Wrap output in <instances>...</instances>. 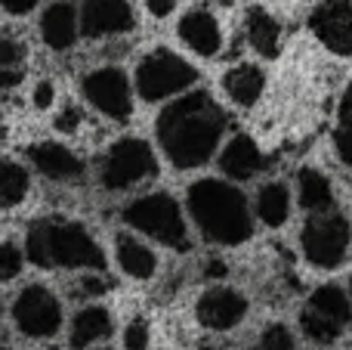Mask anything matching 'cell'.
<instances>
[{
  "mask_svg": "<svg viewBox=\"0 0 352 350\" xmlns=\"http://www.w3.org/2000/svg\"><path fill=\"white\" fill-rule=\"evenodd\" d=\"M229 127V115L207 90H188L186 96L164 105L155 121L161 155L176 171L204 167L226 146L223 134Z\"/></svg>",
  "mask_w": 352,
  "mask_h": 350,
  "instance_id": "1",
  "label": "cell"
},
{
  "mask_svg": "<svg viewBox=\"0 0 352 350\" xmlns=\"http://www.w3.org/2000/svg\"><path fill=\"white\" fill-rule=\"evenodd\" d=\"M186 214L210 245L238 248L254 236V208L238 183L201 177L186 189Z\"/></svg>",
  "mask_w": 352,
  "mask_h": 350,
  "instance_id": "2",
  "label": "cell"
},
{
  "mask_svg": "<svg viewBox=\"0 0 352 350\" xmlns=\"http://www.w3.org/2000/svg\"><path fill=\"white\" fill-rule=\"evenodd\" d=\"M25 254L37 270L105 273V251L96 236L72 217H37L25 233Z\"/></svg>",
  "mask_w": 352,
  "mask_h": 350,
  "instance_id": "3",
  "label": "cell"
},
{
  "mask_svg": "<svg viewBox=\"0 0 352 350\" xmlns=\"http://www.w3.org/2000/svg\"><path fill=\"white\" fill-rule=\"evenodd\" d=\"M121 220L127 223L133 233L142 239H152L158 245L170 248V251L186 254L192 248V236H188V214L170 192H146L136 196L121 208Z\"/></svg>",
  "mask_w": 352,
  "mask_h": 350,
  "instance_id": "4",
  "label": "cell"
},
{
  "mask_svg": "<svg viewBox=\"0 0 352 350\" xmlns=\"http://www.w3.org/2000/svg\"><path fill=\"white\" fill-rule=\"evenodd\" d=\"M133 84L140 99L146 103H164V99H179L198 84V68L179 53L167 47L148 50L133 72Z\"/></svg>",
  "mask_w": 352,
  "mask_h": 350,
  "instance_id": "5",
  "label": "cell"
},
{
  "mask_svg": "<svg viewBox=\"0 0 352 350\" xmlns=\"http://www.w3.org/2000/svg\"><path fill=\"white\" fill-rule=\"evenodd\" d=\"M158 155L142 136H121L99 161V183L109 192H127L158 177Z\"/></svg>",
  "mask_w": 352,
  "mask_h": 350,
  "instance_id": "6",
  "label": "cell"
},
{
  "mask_svg": "<svg viewBox=\"0 0 352 350\" xmlns=\"http://www.w3.org/2000/svg\"><path fill=\"white\" fill-rule=\"evenodd\" d=\"M352 248V223L340 211H324V214H309L300 229V251L306 264L316 270H337L346 264Z\"/></svg>",
  "mask_w": 352,
  "mask_h": 350,
  "instance_id": "7",
  "label": "cell"
},
{
  "mask_svg": "<svg viewBox=\"0 0 352 350\" xmlns=\"http://www.w3.org/2000/svg\"><path fill=\"white\" fill-rule=\"evenodd\" d=\"M10 320L22 338L31 341H53L65 326V310L62 301L50 285L28 282L16 291L10 304Z\"/></svg>",
  "mask_w": 352,
  "mask_h": 350,
  "instance_id": "8",
  "label": "cell"
},
{
  "mask_svg": "<svg viewBox=\"0 0 352 350\" xmlns=\"http://www.w3.org/2000/svg\"><path fill=\"white\" fill-rule=\"evenodd\" d=\"M80 93L84 99L111 121H127L133 115V90L130 78L118 65H99L80 78Z\"/></svg>",
  "mask_w": 352,
  "mask_h": 350,
  "instance_id": "9",
  "label": "cell"
},
{
  "mask_svg": "<svg viewBox=\"0 0 352 350\" xmlns=\"http://www.w3.org/2000/svg\"><path fill=\"white\" fill-rule=\"evenodd\" d=\"M250 313V301L244 291L232 289V285H210L204 295L195 301V320L207 332L226 335L232 329H238Z\"/></svg>",
  "mask_w": 352,
  "mask_h": 350,
  "instance_id": "10",
  "label": "cell"
},
{
  "mask_svg": "<svg viewBox=\"0 0 352 350\" xmlns=\"http://www.w3.org/2000/svg\"><path fill=\"white\" fill-rule=\"evenodd\" d=\"M309 31L337 56H352V0H318L309 12Z\"/></svg>",
  "mask_w": 352,
  "mask_h": 350,
  "instance_id": "11",
  "label": "cell"
},
{
  "mask_svg": "<svg viewBox=\"0 0 352 350\" xmlns=\"http://www.w3.org/2000/svg\"><path fill=\"white\" fill-rule=\"evenodd\" d=\"M28 155L31 167L41 174L43 180L50 183H80L87 177V165L74 149H68L65 143H56V140H41V143H31L25 149Z\"/></svg>",
  "mask_w": 352,
  "mask_h": 350,
  "instance_id": "12",
  "label": "cell"
},
{
  "mask_svg": "<svg viewBox=\"0 0 352 350\" xmlns=\"http://www.w3.org/2000/svg\"><path fill=\"white\" fill-rule=\"evenodd\" d=\"M136 16L127 0H80V34L99 41L133 31Z\"/></svg>",
  "mask_w": 352,
  "mask_h": 350,
  "instance_id": "13",
  "label": "cell"
},
{
  "mask_svg": "<svg viewBox=\"0 0 352 350\" xmlns=\"http://www.w3.org/2000/svg\"><path fill=\"white\" fill-rule=\"evenodd\" d=\"M217 165H219V174L232 183H248V180H256L266 167V155L263 149L256 146L254 136L248 134H235L226 140V146L219 149L217 155Z\"/></svg>",
  "mask_w": 352,
  "mask_h": 350,
  "instance_id": "14",
  "label": "cell"
},
{
  "mask_svg": "<svg viewBox=\"0 0 352 350\" xmlns=\"http://www.w3.org/2000/svg\"><path fill=\"white\" fill-rule=\"evenodd\" d=\"M111 248H115V264L124 276L136 279V282L155 279V273H158V254H155V248L140 233L121 229V233H115Z\"/></svg>",
  "mask_w": 352,
  "mask_h": 350,
  "instance_id": "15",
  "label": "cell"
},
{
  "mask_svg": "<svg viewBox=\"0 0 352 350\" xmlns=\"http://www.w3.org/2000/svg\"><path fill=\"white\" fill-rule=\"evenodd\" d=\"M115 332V316L102 304H87L68 322V347L72 350H96Z\"/></svg>",
  "mask_w": 352,
  "mask_h": 350,
  "instance_id": "16",
  "label": "cell"
},
{
  "mask_svg": "<svg viewBox=\"0 0 352 350\" xmlns=\"http://www.w3.org/2000/svg\"><path fill=\"white\" fill-rule=\"evenodd\" d=\"M176 31H179V41L186 43L192 53L204 56V59H213V56L223 50V28H219L217 16H213L210 10H204V6L188 10L186 16L179 19Z\"/></svg>",
  "mask_w": 352,
  "mask_h": 350,
  "instance_id": "17",
  "label": "cell"
},
{
  "mask_svg": "<svg viewBox=\"0 0 352 350\" xmlns=\"http://www.w3.org/2000/svg\"><path fill=\"white\" fill-rule=\"evenodd\" d=\"M80 34V12L74 10L72 0H56L41 16V37L50 50H68L74 47Z\"/></svg>",
  "mask_w": 352,
  "mask_h": 350,
  "instance_id": "18",
  "label": "cell"
},
{
  "mask_svg": "<svg viewBox=\"0 0 352 350\" xmlns=\"http://www.w3.org/2000/svg\"><path fill=\"white\" fill-rule=\"evenodd\" d=\"M291 211H294V196H291V186H287L285 180H266V183L256 189L254 214L263 227L281 229L287 220H291Z\"/></svg>",
  "mask_w": 352,
  "mask_h": 350,
  "instance_id": "19",
  "label": "cell"
},
{
  "mask_svg": "<svg viewBox=\"0 0 352 350\" xmlns=\"http://www.w3.org/2000/svg\"><path fill=\"white\" fill-rule=\"evenodd\" d=\"M223 90L229 96V103L250 109V105L260 103L263 90H266V74L254 62H238L223 74Z\"/></svg>",
  "mask_w": 352,
  "mask_h": 350,
  "instance_id": "20",
  "label": "cell"
},
{
  "mask_svg": "<svg viewBox=\"0 0 352 350\" xmlns=\"http://www.w3.org/2000/svg\"><path fill=\"white\" fill-rule=\"evenodd\" d=\"M244 34L248 43L266 59H275L281 53V22L266 10V6H250L244 12Z\"/></svg>",
  "mask_w": 352,
  "mask_h": 350,
  "instance_id": "21",
  "label": "cell"
},
{
  "mask_svg": "<svg viewBox=\"0 0 352 350\" xmlns=\"http://www.w3.org/2000/svg\"><path fill=\"white\" fill-rule=\"evenodd\" d=\"M297 202L300 208L309 214H324V211H334V183L324 171L318 167H300L297 171Z\"/></svg>",
  "mask_w": 352,
  "mask_h": 350,
  "instance_id": "22",
  "label": "cell"
},
{
  "mask_svg": "<svg viewBox=\"0 0 352 350\" xmlns=\"http://www.w3.org/2000/svg\"><path fill=\"white\" fill-rule=\"evenodd\" d=\"M306 307L322 313L324 320L337 322L340 329H352V301H349V291L337 282H324L318 289H312V295L306 298Z\"/></svg>",
  "mask_w": 352,
  "mask_h": 350,
  "instance_id": "23",
  "label": "cell"
},
{
  "mask_svg": "<svg viewBox=\"0 0 352 350\" xmlns=\"http://www.w3.org/2000/svg\"><path fill=\"white\" fill-rule=\"evenodd\" d=\"M28 189H31L28 167L16 158H3V167H0V202H3V208L12 211L16 205H22L28 198Z\"/></svg>",
  "mask_w": 352,
  "mask_h": 350,
  "instance_id": "24",
  "label": "cell"
},
{
  "mask_svg": "<svg viewBox=\"0 0 352 350\" xmlns=\"http://www.w3.org/2000/svg\"><path fill=\"white\" fill-rule=\"evenodd\" d=\"M25 78V43L16 34L3 31L0 37V84L3 90H12Z\"/></svg>",
  "mask_w": 352,
  "mask_h": 350,
  "instance_id": "25",
  "label": "cell"
},
{
  "mask_svg": "<svg viewBox=\"0 0 352 350\" xmlns=\"http://www.w3.org/2000/svg\"><path fill=\"white\" fill-rule=\"evenodd\" d=\"M300 332H303V338L312 341L316 347H334L337 341L346 335V329H340L337 322L324 320V316L316 313V310L303 307L300 310Z\"/></svg>",
  "mask_w": 352,
  "mask_h": 350,
  "instance_id": "26",
  "label": "cell"
},
{
  "mask_svg": "<svg viewBox=\"0 0 352 350\" xmlns=\"http://www.w3.org/2000/svg\"><path fill=\"white\" fill-rule=\"evenodd\" d=\"M334 152L340 158L343 167L352 171V81L346 84L340 96V109H337V121H334Z\"/></svg>",
  "mask_w": 352,
  "mask_h": 350,
  "instance_id": "27",
  "label": "cell"
},
{
  "mask_svg": "<svg viewBox=\"0 0 352 350\" xmlns=\"http://www.w3.org/2000/svg\"><path fill=\"white\" fill-rule=\"evenodd\" d=\"M256 350H297V335L287 322H266L256 338Z\"/></svg>",
  "mask_w": 352,
  "mask_h": 350,
  "instance_id": "28",
  "label": "cell"
},
{
  "mask_svg": "<svg viewBox=\"0 0 352 350\" xmlns=\"http://www.w3.org/2000/svg\"><path fill=\"white\" fill-rule=\"evenodd\" d=\"M25 260H28L25 248L16 245L12 239H6L3 245H0V279H3V282L19 279V273L25 270Z\"/></svg>",
  "mask_w": 352,
  "mask_h": 350,
  "instance_id": "29",
  "label": "cell"
},
{
  "mask_svg": "<svg viewBox=\"0 0 352 350\" xmlns=\"http://www.w3.org/2000/svg\"><path fill=\"white\" fill-rule=\"evenodd\" d=\"M121 344L124 350H148V344H152V322L146 316H133L121 332Z\"/></svg>",
  "mask_w": 352,
  "mask_h": 350,
  "instance_id": "30",
  "label": "cell"
},
{
  "mask_svg": "<svg viewBox=\"0 0 352 350\" xmlns=\"http://www.w3.org/2000/svg\"><path fill=\"white\" fill-rule=\"evenodd\" d=\"M111 291V279L105 276V273H87L84 279H80V295L84 298H102Z\"/></svg>",
  "mask_w": 352,
  "mask_h": 350,
  "instance_id": "31",
  "label": "cell"
},
{
  "mask_svg": "<svg viewBox=\"0 0 352 350\" xmlns=\"http://www.w3.org/2000/svg\"><path fill=\"white\" fill-rule=\"evenodd\" d=\"M80 121H84V112H80L74 103H68L65 109H62L59 115H56V121H53V124H56V130H59V134H78Z\"/></svg>",
  "mask_w": 352,
  "mask_h": 350,
  "instance_id": "32",
  "label": "cell"
},
{
  "mask_svg": "<svg viewBox=\"0 0 352 350\" xmlns=\"http://www.w3.org/2000/svg\"><path fill=\"white\" fill-rule=\"evenodd\" d=\"M53 103H56V84H53V81H50V78L37 81L34 93H31V105H34L37 112H47Z\"/></svg>",
  "mask_w": 352,
  "mask_h": 350,
  "instance_id": "33",
  "label": "cell"
},
{
  "mask_svg": "<svg viewBox=\"0 0 352 350\" xmlns=\"http://www.w3.org/2000/svg\"><path fill=\"white\" fill-rule=\"evenodd\" d=\"M37 6V0H3V10L10 12V16H25V12H31Z\"/></svg>",
  "mask_w": 352,
  "mask_h": 350,
  "instance_id": "34",
  "label": "cell"
},
{
  "mask_svg": "<svg viewBox=\"0 0 352 350\" xmlns=\"http://www.w3.org/2000/svg\"><path fill=\"white\" fill-rule=\"evenodd\" d=\"M204 276H207V279H226V276H229V264H226V260H219V258L207 260Z\"/></svg>",
  "mask_w": 352,
  "mask_h": 350,
  "instance_id": "35",
  "label": "cell"
},
{
  "mask_svg": "<svg viewBox=\"0 0 352 350\" xmlns=\"http://www.w3.org/2000/svg\"><path fill=\"white\" fill-rule=\"evenodd\" d=\"M173 6H176V0H146V10L152 12V16H158V19L170 16Z\"/></svg>",
  "mask_w": 352,
  "mask_h": 350,
  "instance_id": "36",
  "label": "cell"
},
{
  "mask_svg": "<svg viewBox=\"0 0 352 350\" xmlns=\"http://www.w3.org/2000/svg\"><path fill=\"white\" fill-rule=\"evenodd\" d=\"M346 291H349V301H352V279H349V285H346Z\"/></svg>",
  "mask_w": 352,
  "mask_h": 350,
  "instance_id": "37",
  "label": "cell"
},
{
  "mask_svg": "<svg viewBox=\"0 0 352 350\" xmlns=\"http://www.w3.org/2000/svg\"><path fill=\"white\" fill-rule=\"evenodd\" d=\"M43 350H59V347H53V344H50V347H43Z\"/></svg>",
  "mask_w": 352,
  "mask_h": 350,
  "instance_id": "38",
  "label": "cell"
},
{
  "mask_svg": "<svg viewBox=\"0 0 352 350\" xmlns=\"http://www.w3.org/2000/svg\"><path fill=\"white\" fill-rule=\"evenodd\" d=\"M96 350H115V347H96Z\"/></svg>",
  "mask_w": 352,
  "mask_h": 350,
  "instance_id": "39",
  "label": "cell"
}]
</instances>
